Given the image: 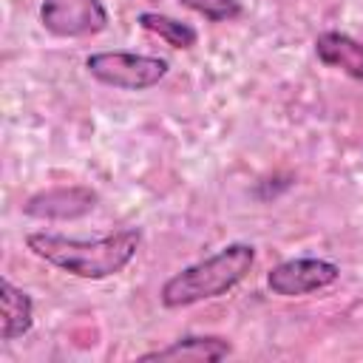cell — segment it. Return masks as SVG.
Wrapping results in <instances>:
<instances>
[{"instance_id": "8fae6325", "label": "cell", "mask_w": 363, "mask_h": 363, "mask_svg": "<svg viewBox=\"0 0 363 363\" xmlns=\"http://www.w3.org/2000/svg\"><path fill=\"white\" fill-rule=\"evenodd\" d=\"M179 6L204 17L207 23H233L244 14L241 0H179Z\"/></svg>"}, {"instance_id": "ba28073f", "label": "cell", "mask_w": 363, "mask_h": 363, "mask_svg": "<svg viewBox=\"0 0 363 363\" xmlns=\"http://www.w3.org/2000/svg\"><path fill=\"white\" fill-rule=\"evenodd\" d=\"M315 57L335 71H343L346 77L363 82V43L354 40L346 31L326 28L315 37Z\"/></svg>"}, {"instance_id": "277c9868", "label": "cell", "mask_w": 363, "mask_h": 363, "mask_svg": "<svg viewBox=\"0 0 363 363\" xmlns=\"http://www.w3.org/2000/svg\"><path fill=\"white\" fill-rule=\"evenodd\" d=\"M111 14L102 0H40V26L60 40L96 37L108 28Z\"/></svg>"}, {"instance_id": "52a82bcc", "label": "cell", "mask_w": 363, "mask_h": 363, "mask_svg": "<svg viewBox=\"0 0 363 363\" xmlns=\"http://www.w3.org/2000/svg\"><path fill=\"white\" fill-rule=\"evenodd\" d=\"M230 354H233V343L221 335H182L162 349L139 354V360H145V363L147 360H196V363L207 360V363H216V360H224Z\"/></svg>"}, {"instance_id": "9c48e42d", "label": "cell", "mask_w": 363, "mask_h": 363, "mask_svg": "<svg viewBox=\"0 0 363 363\" xmlns=\"http://www.w3.org/2000/svg\"><path fill=\"white\" fill-rule=\"evenodd\" d=\"M34 326V298L11 284L9 278H0V340L11 343L28 335Z\"/></svg>"}, {"instance_id": "8992f818", "label": "cell", "mask_w": 363, "mask_h": 363, "mask_svg": "<svg viewBox=\"0 0 363 363\" xmlns=\"http://www.w3.org/2000/svg\"><path fill=\"white\" fill-rule=\"evenodd\" d=\"M99 204V193L88 184H60L37 190L23 201V216L40 221H74L94 213Z\"/></svg>"}, {"instance_id": "3957f363", "label": "cell", "mask_w": 363, "mask_h": 363, "mask_svg": "<svg viewBox=\"0 0 363 363\" xmlns=\"http://www.w3.org/2000/svg\"><path fill=\"white\" fill-rule=\"evenodd\" d=\"M85 71L113 91H147L170 74V62L156 54L139 51H94L85 57Z\"/></svg>"}, {"instance_id": "6da1fadb", "label": "cell", "mask_w": 363, "mask_h": 363, "mask_svg": "<svg viewBox=\"0 0 363 363\" xmlns=\"http://www.w3.org/2000/svg\"><path fill=\"white\" fill-rule=\"evenodd\" d=\"M26 247L40 261L85 281L119 275L142 247V227H122L99 238H71L60 233H28Z\"/></svg>"}, {"instance_id": "7a4b0ae2", "label": "cell", "mask_w": 363, "mask_h": 363, "mask_svg": "<svg viewBox=\"0 0 363 363\" xmlns=\"http://www.w3.org/2000/svg\"><path fill=\"white\" fill-rule=\"evenodd\" d=\"M255 247L247 241H230L213 255L182 267L173 272L162 289H159V303L164 309H184L201 301L221 298L233 292L252 269L255 264Z\"/></svg>"}, {"instance_id": "5b68a950", "label": "cell", "mask_w": 363, "mask_h": 363, "mask_svg": "<svg viewBox=\"0 0 363 363\" xmlns=\"http://www.w3.org/2000/svg\"><path fill=\"white\" fill-rule=\"evenodd\" d=\"M340 281V267L329 258L318 255H298L275 264L267 272V289L278 298H301L320 289H329Z\"/></svg>"}, {"instance_id": "30bf717a", "label": "cell", "mask_w": 363, "mask_h": 363, "mask_svg": "<svg viewBox=\"0 0 363 363\" xmlns=\"http://www.w3.org/2000/svg\"><path fill=\"white\" fill-rule=\"evenodd\" d=\"M136 26L145 28L147 34H156L159 40H164L176 51H190L199 45V31L190 23L170 17V14H162V11H139Z\"/></svg>"}]
</instances>
